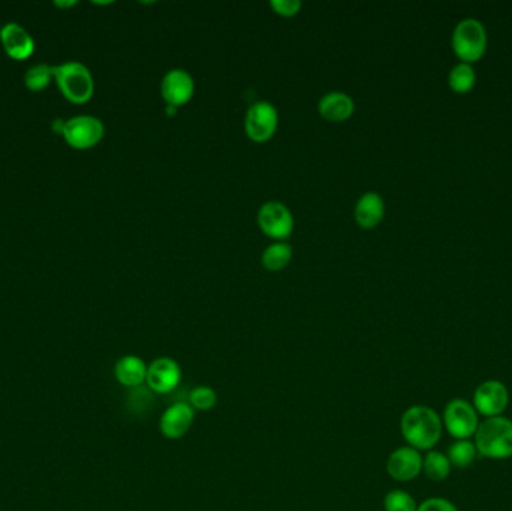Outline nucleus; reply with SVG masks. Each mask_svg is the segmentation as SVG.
Returning <instances> with one entry per match:
<instances>
[{"label":"nucleus","instance_id":"obj_26","mask_svg":"<svg viewBox=\"0 0 512 511\" xmlns=\"http://www.w3.org/2000/svg\"><path fill=\"white\" fill-rule=\"evenodd\" d=\"M417 511H459V508L446 498L435 497L422 501Z\"/></svg>","mask_w":512,"mask_h":511},{"label":"nucleus","instance_id":"obj_24","mask_svg":"<svg viewBox=\"0 0 512 511\" xmlns=\"http://www.w3.org/2000/svg\"><path fill=\"white\" fill-rule=\"evenodd\" d=\"M189 405L193 410L209 411L216 405L217 402V395L216 391L209 386L195 387L189 395Z\"/></svg>","mask_w":512,"mask_h":511},{"label":"nucleus","instance_id":"obj_17","mask_svg":"<svg viewBox=\"0 0 512 511\" xmlns=\"http://www.w3.org/2000/svg\"><path fill=\"white\" fill-rule=\"evenodd\" d=\"M147 367L149 366L143 362V358L132 356V354H128V356L120 358L117 363H115V380H117L122 386L137 389V387L146 382Z\"/></svg>","mask_w":512,"mask_h":511},{"label":"nucleus","instance_id":"obj_5","mask_svg":"<svg viewBox=\"0 0 512 511\" xmlns=\"http://www.w3.org/2000/svg\"><path fill=\"white\" fill-rule=\"evenodd\" d=\"M479 423V414L472 402L461 397H455L448 402L442 414V425L455 439L474 438Z\"/></svg>","mask_w":512,"mask_h":511},{"label":"nucleus","instance_id":"obj_10","mask_svg":"<svg viewBox=\"0 0 512 511\" xmlns=\"http://www.w3.org/2000/svg\"><path fill=\"white\" fill-rule=\"evenodd\" d=\"M161 93L168 106H186L195 93V80L186 69H169L161 82Z\"/></svg>","mask_w":512,"mask_h":511},{"label":"nucleus","instance_id":"obj_15","mask_svg":"<svg viewBox=\"0 0 512 511\" xmlns=\"http://www.w3.org/2000/svg\"><path fill=\"white\" fill-rule=\"evenodd\" d=\"M385 215L383 198L374 191L363 193L355 204L354 216L359 227L364 230H372L378 227Z\"/></svg>","mask_w":512,"mask_h":511},{"label":"nucleus","instance_id":"obj_23","mask_svg":"<svg viewBox=\"0 0 512 511\" xmlns=\"http://www.w3.org/2000/svg\"><path fill=\"white\" fill-rule=\"evenodd\" d=\"M418 506L411 493L406 491H391L383 498V510L385 511H417Z\"/></svg>","mask_w":512,"mask_h":511},{"label":"nucleus","instance_id":"obj_18","mask_svg":"<svg viewBox=\"0 0 512 511\" xmlns=\"http://www.w3.org/2000/svg\"><path fill=\"white\" fill-rule=\"evenodd\" d=\"M451 469L453 465L450 459L442 452L430 450L422 458V473L426 474V477L431 482H444L450 477Z\"/></svg>","mask_w":512,"mask_h":511},{"label":"nucleus","instance_id":"obj_27","mask_svg":"<svg viewBox=\"0 0 512 511\" xmlns=\"http://www.w3.org/2000/svg\"><path fill=\"white\" fill-rule=\"evenodd\" d=\"M65 123H67V121H63V119H56V121L53 122L51 128H53L56 134H60V136H62L63 130H65Z\"/></svg>","mask_w":512,"mask_h":511},{"label":"nucleus","instance_id":"obj_11","mask_svg":"<svg viewBox=\"0 0 512 511\" xmlns=\"http://www.w3.org/2000/svg\"><path fill=\"white\" fill-rule=\"evenodd\" d=\"M388 476L396 482H412L422 473V454L409 445L398 447L387 460Z\"/></svg>","mask_w":512,"mask_h":511},{"label":"nucleus","instance_id":"obj_12","mask_svg":"<svg viewBox=\"0 0 512 511\" xmlns=\"http://www.w3.org/2000/svg\"><path fill=\"white\" fill-rule=\"evenodd\" d=\"M182 380V369L173 358H159L147 367L146 382L154 393L167 395L178 386Z\"/></svg>","mask_w":512,"mask_h":511},{"label":"nucleus","instance_id":"obj_21","mask_svg":"<svg viewBox=\"0 0 512 511\" xmlns=\"http://www.w3.org/2000/svg\"><path fill=\"white\" fill-rule=\"evenodd\" d=\"M475 82H477V74H475L472 63L459 62L451 68L448 83L455 92H469L470 89L475 86Z\"/></svg>","mask_w":512,"mask_h":511},{"label":"nucleus","instance_id":"obj_19","mask_svg":"<svg viewBox=\"0 0 512 511\" xmlns=\"http://www.w3.org/2000/svg\"><path fill=\"white\" fill-rule=\"evenodd\" d=\"M292 260V247L287 241H276L265 248L261 256L264 269L268 271H280Z\"/></svg>","mask_w":512,"mask_h":511},{"label":"nucleus","instance_id":"obj_28","mask_svg":"<svg viewBox=\"0 0 512 511\" xmlns=\"http://www.w3.org/2000/svg\"><path fill=\"white\" fill-rule=\"evenodd\" d=\"M54 5L59 6V8H71V6L77 5V2L75 0H72V2H69V0L67 2H60L59 0V2H54Z\"/></svg>","mask_w":512,"mask_h":511},{"label":"nucleus","instance_id":"obj_4","mask_svg":"<svg viewBox=\"0 0 512 511\" xmlns=\"http://www.w3.org/2000/svg\"><path fill=\"white\" fill-rule=\"evenodd\" d=\"M451 43L461 62H475L487 49V30L483 23L474 17L460 20L453 30Z\"/></svg>","mask_w":512,"mask_h":511},{"label":"nucleus","instance_id":"obj_22","mask_svg":"<svg viewBox=\"0 0 512 511\" xmlns=\"http://www.w3.org/2000/svg\"><path fill=\"white\" fill-rule=\"evenodd\" d=\"M53 80L54 65H47V63L35 65L28 69V73L24 75V84L32 92H43Z\"/></svg>","mask_w":512,"mask_h":511},{"label":"nucleus","instance_id":"obj_1","mask_svg":"<svg viewBox=\"0 0 512 511\" xmlns=\"http://www.w3.org/2000/svg\"><path fill=\"white\" fill-rule=\"evenodd\" d=\"M400 432L412 449L430 452L442 438V417L430 406H411L400 419Z\"/></svg>","mask_w":512,"mask_h":511},{"label":"nucleus","instance_id":"obj_3","mask_svg":"<svg viewBox=\"0 0 512 511\" xmlns=\"http://www.w3.org/2000/svg\"><path fill=\"white\" fill-rule=\"evenodd\" d=\"M54 82L63 97L72 104H86L95 93L91 69L77 60L54 65Z\"/></svg>","mask_w":512,"mask_h":511},{"label":"nucleus","instance_id":"obj_20","mask_svg":"<svg viewBox=\"0 0 512 511\" xmlns=\"http://www.w3.org/2000/svg\"><path fill=\"white\" fill-rule=\"evenodd\" d=\"M446 456L455 468H468L477 460L478 450L472 439H455L448 447Z\"/></svg>","mask_w":512,"mask_h":511},{"label":"nucleus","instance_id":"obj_9","mask_svg":"<svg viewBox=\"0 0 512 511\" xmlns=\"http://www.w3.org/2000/svg\"><path fill=\"white\" fill-rule=\"evenodd\" d=\"M259 228L264 234L274 240H285L294 232V216L289 208L280 201H267L258 210Z\"/></svg>","mask_w":512,"mask_h":511},{"label":"nucleus","instance_id":"obj_6","mask_svg":"<svg viewBox=\"0 0 512 511\" xmlns=\"http://www.w3.org/2000/svg\"><path fill=\"white\" fill-rule=\"evenodd\" d=\"M62 136L72 149H91L106 136V126L98 117L80 114L67 119Z\"/></svg>","mask_w":512,"mask_h":511},{"label":"nucleus","instance_id":"obj_14","mask_svg":"<svg viewBox=\"0 0 512 511\" xmlns=\"http://www.w3.org/2000/svg\"><path fill=\"white\" fill-rule=\"evenodd\" d=\"M193 420V408L185 402H177L165 410L159 421V429L168 439L182 438L191 429Z\"/></svg>","mask_w":512,"mask_h":511},{"label":"nucleus","instance_id":"obj_7","mask_svg":"<svg viewBox=\"0 0 512 511\" xmlns=\"http://www.w3.org/2000/svg\"><path fill=\"white\" fill-rule=\"evenodd\" d=\"M279 111L268 101H258L248 108L245 117L246 134L255 143H265L276 134Z\"/></svg>","mask_w":512,"mask_h":511},{"label":"nucleus","instance_id":"obj_8","mask_svg":"<svg viewBox=\"0 0 512 511\" xmlns=\"http://www.w3.org/2000/svg\"><path fill=\"white\" fill-rule=\"evenodd\" d=\"M472 405L484 419L503 415L509 405V390L499 380H487L475 389Z\"/></svg>","mask_w":512,"mask_h":511},{"label":"nucleus","instance_id":"obj_2","mask_svg":"<svg viewBox=\"0 0 512 511\" xmlns=\"http://www.w3.org/2000/svg\"><path fill=\"white\" fill-rule=\"evenodd\" d=\"M479 456L505 460L512 458V420L503 415L481 421L474 436Z\"/></svg>","mask_w":512,"mask_h":511},{"label":"nucleus","instance_id":"obj_13","mask_svg":"<svg viewBox=\"0 0 512 511\" xmlns=\"http://www.w3.org/2000/svg\"><path fill=\"white\" fill-rule=\"evenodd\" d=\"M0 43L5 53L14 60L29 59L35 51V41L32 35L19 23H6L0 29Z\"/></svg>","mask_w":512,"mask_h":511},{"label":"nucleus","instance_id":"obj_25","mask_svg":"<svg viewBox=\"0 0 512 511\" xmlns=\"http://www.w3.org/2000/svg\"><path fill=\"white\" fill-rule=\"evenodd\" d=\"M270 6L273 8L276 14L280 17H295L302 10V2L300 0H272Z\"/></svg>","mask_w":512,"mask_h":511},{"label":"nucleus","instance_id":"obj_16","mask_svg":"<svg viewBox=\"0 0 512 511\" xmlns=\"http://www.w3.org/2000/svg\"><path fill=\"white\" fill-rule=\"evenodd\" d=\"M318 110L326 121L340 123V122L348 121L354 114L355 102L348 93L335 90V92L326 93L321 98V101L318 104Z\"/></svg>","mask_w":512,"mask_h":511}]
</instances>
